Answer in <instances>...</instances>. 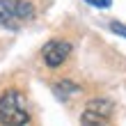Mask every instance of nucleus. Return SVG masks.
I'll use <instances>...</instances> for the list:
<instances>
[{
	"instance_id": "1",
	"label": "nucleus",
	"mask_w": 126,
	"mask_h": 126,
	"mask_svg": "<svg viewBox=\"0 0 126 126\" xmlns=\"http://www.w3.org/2000/svg\"><path fill=\"white\" fill-rule=\"evenodd\" d=\"M30 122V112H28V103L23 94L16 90H7L0 96V124H28Z\"/></svg>"
},
{
	"instance_id": "2",
	"label": "nucleus",
	"mask_w": 126,
	"mask_h": 126,
	"mask_svg": "<svg viewBox=\"0 0 126 126\" xmlns=\"http://www.w3.org/2000/svg\"><path fill=\"white\" fill-rule=\"evenodd\" d=\"M34 7L25 0H0V25L16 28L21 21L32 18Z\"/></svg>"
},
{
	"instance_id": "3",
	"label": "nucleus",
	"mask_w": 126,
	"mask_h": 126,
	"mask_svg": "<svg viewBox=\"0 0 126 126\" xmlns=\"http://www.w3.org/2000/svg\"><path fill=\"white\" fill-rule=\"evenodd\" d=\"M112 112H115V108L108 99H94L85 106L80 122L83 124H108L112 119Z\"/></svg>"
},
{
	"instance_id": "4",
	"label": "nucleus",
	"mask_w": 126,
	"mask_h": 126,
	"mask_svg": "<svg viewBox=\"0 0 126 126\" xmlns=\"http://www.w3.org/2000/svg\"><path fill=\"white\" fill-rule=\"evenodd\" d=\"M71 53V44H66L62 39H53L48 41L46 46H44V62H46V66H50V69H55V66H60L66 57H69Z\"/></svg>"
},
{
	"instance_id": "5",
	"label": "nucleus",
	"mask_w": 126,
	"mask_h": 126,
	"mask_svg": "<svg viewBox=\"0 0 126 126\" xmlns=\"http://www.w3.org/2000/svg\"><path fill=\"white\" fill-rule=\"evenodd\" d=\"M55 92L64 99V96H69V94H78L80 90H78L73 83H57V85H55Z\"/></svg>"
},
{
	"instance_id": "6",
	"label": "nucleus",
	"mask_w": 126,
	"mask_h": 126,
	"mask_svg": "<svg viewBox=\"0 0 126 126\" xmlns=\"http://www.w3.org/2000/svg\"><path fill=\"white\" fill-rule=\"evenodd\" d=\"M110 30L115 34H119V37H126V25L119 23V21H112V23H110Z\"/></svg>"
},
{
	"instance_id": "7",
	"label": "nucleus",
	"mask_w": 126,
	"mask_h": 126,
	"mask_svg": "<svg viewBox=\"0 0 126 126\" xmlns=\"http://www.w3.org/2000/svg\"><path fill=\"white\" fill-rule=\"evenodd\" d=\"M85 2L92 5V7H99V9H108L112 5V0H85Z\"/></svg>"
}]
</instances>
